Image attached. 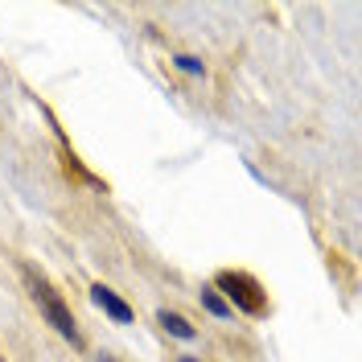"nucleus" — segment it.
<instances>
[{"label": "nucleus", "instance_id": "6e6552de", "mask_svg": "<svg viewBox=\"0 0 362 362\" xmlns=\"http://www.w3.org/2000/svg\"><path fill=\"white\" fill-rule=\"evenodd\" d=\"M177 362H198V358H189V354H181V358Z\"/></svg>", "mask_w": 362, "mask_h": 362}, {"label": "nucleus", "instance_id": "f257e3e1", "mask_svg": "<svg viewBox=\"0 0 362 362\" xmlns=\"http://www.w3.org/2000/svg\"><path fill=\"white\" fill-rule=\"evenodd\" d=\"M210 288L230 305V313H235V309H239V313H247V317H264V313H268V293H264V284H259L251 272L226 268V272L214 276V284H210Z\"/></svg>", "mask_w": 362, "mask_h": 362}, {"label": "nucleus", "instance_id": "f03ea898", "mask_svg": "<svg viewBox=\"0 0 362 362\" xmlns=\"http://www.w3.org/2000/svg\"><path fill=\"white\" fill-rule=\"evenodd\" d=\"M25 280H29V293H33V300H37V309H42V317L62 334V338L74 346V350H83V334H78V321H74V313H70V305L58 296V288L45 280L42 272H25Z\"/></svg>", "mask_w": 362, "mask_h": 362}, {"label": "nucleus", "instance_id": "20e7f679", "mask_svg": "<svg viewBox=\"0 0 362 362\" xmlns=\"http://www.w3.org/2000/svg\"><path fill=\"white\" fill-rule=\"evenodd\" d=\"M157 325L165 329V334L181 338V341H194V338H198V329H194V325H189L181 313H169V309H160V313H157Z\"/></svg>", "mask_w": 362, "mask_h": 362}, {"label": "nucleus", "instance_id": "0eeeda50", "mask_svg": "<svg viewBox=\"0 0 362 362\" xmlns=\"http://www.w3.org/2000/svg\"><path fill=\"white\" fill-rule=\"evenodd\" d=\"M95 362H115V358H112V354H99V358H95Z\"/></svg>", "mask_w": 362, "mask_h": 362}, {"label": "nucleus", "instance_id": "7ed1b4c3", "mask_svg": "<svg viewBox=\"0 0 362 362\" xmlns=\"http://www.w3.org/2000/svg\"><path fill=\"white\" fill-rule=\"evenodd\" d=\"M90 300H95L103 313L112 317L115 325H132V317H136V313H132V305H128L124 296L115 293V288H107V284H90Z\"/></svg>", "mask_w": 362, "mask_h": 362}, {"label": "nucleus", "instance_id": "39448f33", "mask_svg": "<svg viewBox=\"0 0 362 362\" xmlns=\"http://www.w3.org/2000/svg\"><path fill=\"white\" fill-rule=\"evenodd\" d=\"M173 66H177L181 74H189V78H206V62L202 58H194V54H177Z\"/></svg>", "mask_w": 362, "mask_h": 362}, {"label": "nucleus", "instance_id": "423d86ee", "mask_svg": "<svg viewBox=\"0 0 362 362\" xmlns=\"http://www.w3.org/2000/svg\"><path fill=\"white\" fill-rule=\"evenodd\" d=\"M202 305H206V309H210V313H214V317H230V305H226V300H223V296H218V293H214L210 284H206V288H202Z\"/></svg>", "mask_w": 362, "mask_h": 362}]
</instances>
